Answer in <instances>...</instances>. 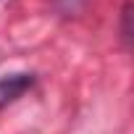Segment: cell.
Segmentation results:
<instances>
[{"mask_svg": "<svg viewBox=\"0 0 134 134\" xmlns=\"http://www.w3.org/2000/svg\"><path fill=\"white\" fill-rule=\"evenodd\" d=\"M53 3H55L58 8H63L66 13H76V11L84 5V0H53Z\"/></svg>", "mask_w": 134, "mask_h": 134, "instance_id": "cell-2", "label": "cell"}, {"mask_svg": "<svg viewBox=\"0 0 134 134\" xmlns=\"http://www.w3.org/2000/svg\"><path fill=\"white\" fill-rule=\"evenodd\" d=\"M32 84H34L32 74H8V76H3L0 79V108L13 103L16 97H21Z\"/></svg>", "mask_w": 134, "mask_h": 134, "instance_id": "cell-1", "label": "cell"}]
</instances>
